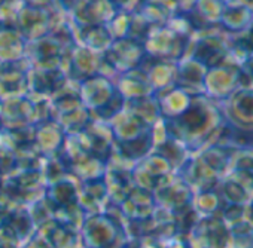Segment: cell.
I'll list each match as a JSON object with an SVG mask.
<instances>
[{
	"label": "cell",
	"mask_w": 253,
	"mask_h": 248,
	"mask_svg": "<svg viewBox=\"0 0 253 248\" xmlns=\"http://www.w3.org/2000/svg\"><path fill=\"white\" fill-rule=\"evenodd\" d=\"M223 120L219 103L204 94L194 95L189 107L180 116L164 119L169 137L180 142L191 155L214 143Z\"/></svg>",
	"instance_id": "cell-1"
},
{
	"label": "cell",
	"mask_w": 253,
	"mask_h": 248,
	"mask_svg": "<svg viewBox=\"0 0 253 248\" xmlns=\"http://www.w3.org/2000/svg\"><path fill=\"white\" fill-rule=\"evenodd\" d=\"M82 248H110L126 241L124 218L115 217L110 211L86 214L79 229Z\"/></svg>",
	"instance_id": "cell-2"
},
{
	"label": "cell",
	"mask_w": 253,
	"mask_h": 248,
	"mask_svg": "<svg viewBox=\"0 0 253 248\" xmlns=\"http://www.w3.org/2000/svg\"><path fill=\"white\" fill-rule=\"evenodd\" d=\"M78 92L84 107L89 114H95L98 120L107 122L110 117L109 107L113 104H125V100L119 95L115 82L103 74H95L78 83Z\"/></svg>",
	"instance_id": "cell-3"
},
{
	"label": "cell",
	"mask_w": 253,
	"mask_h": 248,
	"mask_svg": "<svg viewBox=\"0 0 253 248\" xmlns=\"http://www.w3.org/2000/svg\"><path fill=\"white\" fill-rule=\"evenodd\" d=\"M185 57L198 61L206 69L223 64H234L228 36L219 27L195 33L191 39Z\"/></svg>",
	"instance_id": "cell-4"
},
{
	"label": "cell",
	"mask_w": 253,
	"mask_h": 248,
	"mask_svg": "<svg viewBox=\"0 0 253 248\" xmlns=\"http://www.w3.org/2000/svg\"><path fill=\"white\" fill-rule=\"evenodd\" d=\"M191 39L192 36L183 35L169 24H161L151 27L143 46L148 57L176 63L186 55Z\"/></svg>",
	"instance_id": "cell-5"
},
{
	"label": "cell",
	"mask_w": 253,
	"mask_h": 248,
	"mask_svg": "<svg viewBox=\"0 0 253 248\" xmlns=\"http://www.w3.org/2000/svg\"><path fill=\"white\" fill-rule=\"evenodd\" d=\"M2 184L23 207L42 198L46 189L41 168H15L3 176Z\"/></svg>",
	"instance_id": "cell-6"
},
{
	"label": "cell",
	"mask_w": 253,
	"mask_h": 248,
	"mask_svg": "<svg viewBox=\"0 0 253 248\" xmlns=\"http://www.w3.org/2000/svg\"><path fill=\"white\" fill-rule=\"evenodd\" d=\"M241 86L240 67L234 64H223L207 69L203 83V94L216 103H222Z\"/></svg>",
	"instance_id": "cell-7"
},
{
	"label": "cell",
	"mask_w": 253,
	"mask_h": 248,
	"mask_svg": "<svg viewBox=\"0 0 253 248\" xmlns=\"http://www.w3.org/2000/svg\"><path fill=\"white\" fill-rule=\"evenodd\" d=\"M145 58H146V52L143 43L126 37L113 40L110 46L103 52L104 63L116 74L137 69Z\"/></svg>",
	"instance_id": "cell-8"
},
{
	"label": "cell",
	"mask_w": 253,
	"mask_h": 248,
	"mask_svg": "<svg viewBox=\"0 0 253 248\" xmlns=\"http://www.w3.org/2000/svg\"><path fill=\"white\" fill-rule=\"evenodd\" d=\"M173 173V165L155 150L148 153L131 167V178L134 186L148 189L151 192H154Z\"/></svg>",
	"instance_id": "cell-9"
},
{
	"label": "cell",
	"mask_w": 253,
	"mask_h": 248,
	"mask_svg": "<svg viewBox=\"0 0 253 248\" xmlns=\"http://www.w3.org/2000/svg\"><path fill=\"white\" fill-rule=\"evenodd\" d=\"M219 106L225 120L238 127H253V88H238Z\"/></svg>",
	"instance_id": "cell-10"
},
{
	"label": "cell",
	"mask_w": 253,
	"mask_h": 248,
	"mask_svg": "<svg viewBox=\"0 0 253 248\" xmlns=\"http://www.w3.org/2000/svg\"><path fill=\"white\" fill-rule=\"evenodd\" d=\"M35 147L43 158H51L55 155H60L64 142H66V133L58 125V122L54 119H46L35 125Z\"/></svg>",
	"instance_id": "cell-11"
},
{
	"label": "cell",
	"mask_w": 253,
	"mask_h": 248,
	"mask_svg": "<svg viewBox=\"0 0 253 248\" xmlns=\"http://www.w3.org/2000/svg\"><path fill=\"white\" fill-rule=\"evenodd\" d=\"M119 207L121 215L125 220H143L154 214L157 210L154 193L148 189L134 186Z\"/></svg>",
	"instance_id": "cell-12"
},
{
	"label": "cell",
	"mask_w": 253,
	"mask_h": 248,
	"mask_svg": "<svg viewBox=\"0 0 253 248\" xmlns=\"http://www.w3.org/2000/svg\"><path fill=\"white\" fill-rule=\"evenodd\" d=\"M21 61V60H20ZM2 63L0 70V101L24 97L29 91V69H20L18 63Z\"/></svg>",
	"instance_id": "cell-13"
},
{
	"label": "cell",
	"mask_w": 253,
	"mask_h": 248,
	"mask_svg": "<svg viewBox=\"0 0 253 248\" xmlns=\"http://www.w3.org/2000/svg\"><path fill=\"white\" fill-rule=\"evenodd\" d=\"M78 202L85 211V214L106 211V208L109 207V193H107L104 176L79 181Z\"/></svg>",
	"instance_id": "cell-14"
},
{
	"label": "cell",
	"mask_w": 253,
	"mask_h": 248,
	"mask_svg": "<svg viewBox=\"0 0 253 248\" xmlns=\"http://www.w3.org/2000/svg\"><path fill=\"white\" fill-rule=\"evenodd\" d=\"M207 69L198 61L183 57L176 61V86L185 89L191 95L203 94V83Z\"/></svg>",
	"instance_id": "cell-15"
},
{
	"label": "cell",
	"mask_w": 253,
	"mask_h": 248,
	"mask_svg": "<svg viewBox=\"0 0 253 248\" xmlns=\"http://www.w3.org/2000/svg\"><path fill=\"white\" fill-rule=\"evenodd\" d=\"M115 85L119 95L125 101L148 97V95H155L145 71L140 67L118 74V82Z\"/></svg>",
	"instance_id": "cell-16"
},
{
	"label": "cell",
	"mask_w": 253,
	"mask_h": 248,
	"mask_svg": "<svg viewBox=\"0 0 253 248\" xmlns=\"http://www.w3.org/2000/svg\"><path fill=\"white\" fill-rule=\"evenodd\" d=\"M155 97L158 101L161 117L163 119H173V117L180 116L189 107L194 95H191L185 89L173 85V86L155 94Z\"/></svg>",
	"instance_id": "cell-17"
},
{
	"label": "cell",
	"mask_w": 253,
	"mask_h": 248,
	"mask_svg": "<svg viewBox=\"0 0 253 248\" xmlns=\"http://www.w3.org/2000/svg\"><path fill=\"white\" fill-rule=\"evenodd\" d=\"M78 195H79V181L72 176H66L57 181L49 183L45 189L43 198L54 210V208L76 204Z\"/></svg>",
	"instance_id": "cell-18"
},
{
	"label": "cell",
	"mask_w": 253,
	"mask_h": 248,
	"mask_svg": "<svg viewBox=\"0 0 253 248\" xmlns=\"http://www.w3.org/2000/svg\"><path fill=\"white\" fill-rule=\"evenodd\" d=\"M151 66L142 69L154 89V94H158L173 85H176V63L174 61H166V60H157L152 58Z\"/></svg>",
	"instance_id": "cell-19"
},
{
	"label": "cell",
	"mask_w": 253,
	"mask_h": 248,
	"mask_svg": "<svg viewBox=\"0 0 253 248\" xmlns=\"http://www.w3.org/2000/svg\"><path fill=\"white\" fill-rule=\"evenodd\" d=\"M38 230L46 236L54 248H82L79 232L58 223L54 218L38 227Z\"/></svg>",
	"instance_id": "cell-20"
},
{
	"label": "cell",
	"mask_w": 253,
	"mask_h": 248,
	"mask_svg": "<svg viewBox=\"0 0 253 248\" xmlns=\"http://www.w3.org/2000/svg\"><path fill=\"white\" fill-rule=\"evenodd\" d=\"M214 143L226 144L235 150H253V127H238L223 120Z\"/></svg>",
	"instance_id": "cell-21"
},
{
	"label": "cell",
	"mask_w": 253,
	"mask_h": 248,
	"mask_svg": "<svg viewBox=\"0 0 253 248\" xmlns=\"http://www.w3.org/2000/svg\"><path fill=\"white\" fill-rule=\"evenodd\" d=\"M26 37L12 30L0 29V64L20 61L26 57Z\"/></svg>",
	"instance_id": "cell-22"
},
{
	"label": "cell",
	"mask_w": 253,
	"mask_h": 248,
	"mask_svg": "<svg viewBox=\"0 0 253 248\" xmlns=\"http://www.w3.org/2000/svg\"><path fill=\"white\" fill-rule=\"evenodd\" d=\"M253 23V12L247 6L225 8L219 21V29L225 35H240Z\"/></svg>",
	"instance_id": "cell-23"
},
{
	"label": "cell",
	"mask_w": 253,
	"mask_h": 248,
	"mask_svg": "<svg viewBox=\"0 0 253 248\" xmlns=\"http://www.w3.org/2000/svg\"><path fill=\"white\" fill-rule=\"evenodd\" d=\"M0 224L6 226L21 242V247L23 244L36 232V226L30 217V213L27 210V207H18L15 208L12 213H9Z\"/></svg>",
	"instance_id": "cell-24"
},
{
	"label": "cell",
	"mask_w": 253,
	"mask_h": 248,
	"mask_svg": "<svg viewBox=\"0 0 253 248\" xmlns=\"http://www.w3.org/2000/svg\"><path fill=\"white\" fill-rule=\"evenodd\" d=\"M23 248H54V247L46 239V236L36 229V232L23 244Z\"/></svg>",
	"instance_id": "cell-25"
},
{
	"label": "cell",
	"mask_w": 253,
	"mask_h": 248,
	"mask_svg": "<svg viewBox=\"0 0 253 248\" xmlns=\"http://www.w3.org/2000/svg\"><path fill=\"white\" fill-rule=\"evenodd\" d=\"M197 2H198V0H174L176 11L179 14H188L195 8Z\"/></svg>",
	"instance_id": "cell-26"
},
{
	"label": "cell",
	"mask_w": 253,
	"mask_h": 248,
	"mask_svg": "<svg viewBox=\"0 0 253 248\" xmlns=\"http://www.w3.org/2000/svg\"><path fill=\"white\" fill-rule=\"evenodd\" d=\"M225 8H240V6H247L249 0H222Z\"/></svg>",
	"instance_id": "cell-27"
},
{
	"label": "cell",
	"mask_w": 253,
	"mask_h": 248,
	"mask_svg": "<svg viewBox=\"0 0 253 248\" xmlns=\"http://www.w3.org/2000/svg\"><path fill=\"white\" fill-rule=\"evenodd\" d=\"M249 214H250V220L253 221V199L249 202Z\"/></svg>",
	"instance_id": "cell-28"
},
{
	"label": "cell",
	"mask_w": 253,
	"mask_h": 248,
	"mask_svg": "<svg viewBox=\"0 0 253 248\" xmlns=\"http://www.w3.org/2000/svg\"><path fill=\"white\" fill-rule=\"evenodd\" d=\"M110 248H126V244H125V242H122V244H118V245L110 247Z\"/></svg>",
	"instance_id": "cell-29"
},
{
	"label": "cell",
	"mask_w": 253,
	"mask_h": 248,
	"mask_svg": "<svg viewBox=\"0 0 253 248\" xmlns=\"http://www.w3.org/2000/svg\"><path fill=\"white\" fill-rule=\"evenodd\" d=\"M247 8L253 12V0H249V5H247Z\"/></svg>",
	"instance_id": "cell-30"
},
{
	"label": "cell",
	"mask_w": 253,
	"mask_h": 248,
	"mask_svg": "<svg viewBox=\"0 0 253 248\" xmlns=\"http://www.w3.org/2000/svg\"><path fill=\"white\" fill-rule=\"evenodd\" d=\"M2 178H3V174H2V173H0V183H2Z\"/></svg>",
	"instance_id": "cell-31"
},
{
	"label": "cell",
	"mask_w": 253,
	"mask_h": 248,
	"mask_svg": "<svg viewBox=\"0 0 253 248\" xmlns=\"http://www.w3.org/2000/svg\"><path fill=\"white\" fill-rule=\"evenodd\" d=\"M21 248H23V247H21Z\"/></svg>",
	"instance_id": "cell-32"
}]
</instances>
